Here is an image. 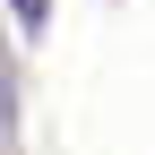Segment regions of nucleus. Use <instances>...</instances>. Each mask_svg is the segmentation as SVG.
Here are the masks:
<instances>
[{
  "mask_svg": "<svg viewBox=\"0 0 155 155\" xmlns=\"http://www.w3.org/2000/svg\"><path fill=\"white\" fill-rule=\"evenodd\" d=\"M17 17H26V26H43V0H17Z\"/></svg>",
  "mask_w": 155,
  "mask_h": 155,
  "instance_id": "obj_1",
  "label": "nucleus"
}]
</instances>
